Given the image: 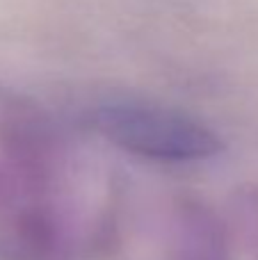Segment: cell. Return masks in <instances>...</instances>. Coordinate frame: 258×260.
<instances>
[{
    "label": "cell",
    "mask_w": 258,
    "mask_h": 260,
    "mask_svg": "<svg viewBox=\"0 0 258 260\" xmlns=\"http://www.w3.org/2000/svg\"><path fill=\"white\" fill-rule=\"evenodd\" d=\"M94 128L128 153L163 162H197L224 148L215 130L183 112L149 103H108L94 112Z\"/></svg>",
    "instance_id": "cell-1"
}]
</instances>
